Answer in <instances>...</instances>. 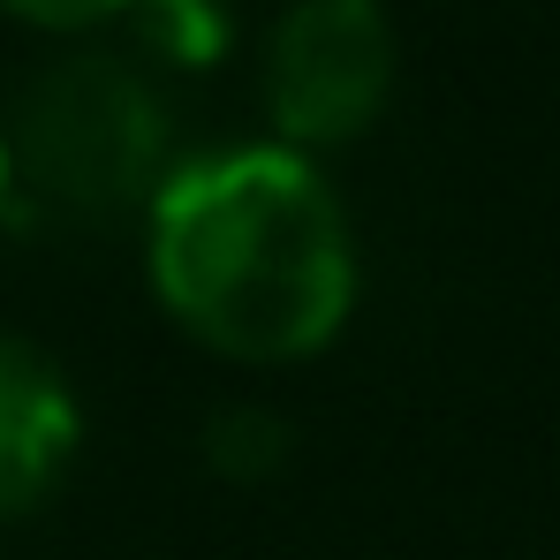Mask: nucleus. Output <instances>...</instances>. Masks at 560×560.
Segmentation results:
<instances>
[{
    "label": "nucleus",
    "mask_w": 560,
    "mask_h": 560,
    "mask_svg": "<svg viewBox=\"0 0 560 560\" xmlns=\"http://www.w3.org/2000/svg\"><path fill=\"white\" fill-rule=\"evenodd\" d=\"M160 311L228 364L326 357L357 311V235L318 160L288 144L189 152L144 205Z\"/></svg>",
    "instance_id": "nucleus-1"
},
{
    "label": "nucleus",
    "mask_w": 560,
    "mask_h": 560,
    "mask_svg": "<svg viewBox=\"0 0 560 560\" xmlns=\"http://www.w3.org/2000/svg\"><path fill=\"white\" fill-rule=\"evenodd\" d=\"M8 167L15 189L69 220L144 212L160 183L183 167L175 106L129 54H61L46 61L8 114Z\"/></svg>",
    "instance_id": "nucleus-2"
},
{
    "label": "nucleus",
    "mask_w": 560,
    "mask_h": 560,
    "mask_svg": "<svg viewBox=\"0 0 560 560\" xmlns=\"http://www.w3.org/2000/svg\"><path fill=\"white\" fill-rule=\"evenodd\" d=\"M394 98V23L378 0H295L266 38L273 144L318 160L357 144Z\"/></svg>",
    "instance_id": "nucleus-3"
},
{
    "label": "nucleus",
    "mask_w": 560,
    "mask_h": 560,
    "mask_svg": "<svg viewBox=\"0 0 560 560\" xmlns=\"http://www.w3.org/2000/svg\"><path fill=\"white\" fill-rule=\"evenodd\" d=\"M77 447H84V401L69 372L38 341L0 334V523L46 508Z\"/></svg>",
    "instance_id": "nucleus-4"
},
{
    "label": "nucleus",
    "mask_w": 560,
    "mask_h": 560,
    "mask_svg": "<svg viewBox=\"0 0 560 560\" xmlns=\"http://www.w3.org/2000/svg\"><path fill=\"white\" fill-rule=\"evenodd\" d=\"M114 23L129 31V46H137L144 61H160V69H189V77L220 69L228 46H235V23H228L220 0H121Z\"/></svg>",
    "instance_id": "nucleus-5"
},
{
    "label": "nucleus",
    "mask_w": 560,
    "mask_h": 560,
    "mask_svg": "<svg viewBox=\"0 0 560 560\" xmlns=\"http://www.w3.org/2000/svg\"><path fill=\"white\" fill-rule=\"evenodd\" d=\"M205 447H212V463L228 469V477H266V469L280 463V447H288V432H280L273 409L235 401V409H220V417H212Z\"/></svg>",
    "instance_id": "nucleus-6"
},
{
    "label": "nucleus",
    "mask_w": 560,
    "mask_h": 560,
    "mask_svg": "<svg viewBox=\"0 0 560 560\" xmlns=\"http://www.w3.org/2000/svg\"><path fill=\"white\" fill-rule=\"evenodd\" d=\"M0 8L31 31H98L121 15V0H0Z\"/></svg>",
    "instance_id": "nucleus-7"
},
{
    "label": "nucleus",
    "mask_w": 560,
    "mask_h": 560,
    "mask_svg": "<svg viewBox=\"0 0 560 560\" xmlns=\"http://www.w3.org/2000/svg\"><path fill=\"white\" fill-rule=\"evenodd\" d=\"M8 205H15V167H8V137H0V220H8Z\"/></svg>",
    "instance_id": "nucleus-8"
}]
</instances>
